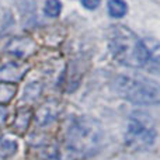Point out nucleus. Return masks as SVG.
Returning a JSON list of instances; mask_svg holds the SVG:
<instances>
[{
	"instance_id": "ddd939ff",
	"label": "nucleus",
	"mask_w": 160,
	"mask_h": 160,
	"mask_svg": "<svg viewBox=\"0 0 160 160\" xmlns=\"http://www.w3.org/2000/svg\"><path fill=\"white\" fill-rule=\"evenodd\" d=\"M62 11V3L59 0H47L44 6V13L48 17H58Z\"/></svg>"
},
{
	"instance_id": "2eb2a0df",
	"label": "nucleus",
	"mask_w": 160,
	"mask_h": 160,
	"mask_svg": "<svg viewBox=\"0 0 160 160\" xmlns=\"http://www.w3.org/2000/svg\"><path fill=\"white\" fill-rule=\"evenodd\" d=\"M6 118H7V110H6L3 105H0V127L4 124Z\"/></svg>"
},
{
	"instance_id": "f257e3e1",
	"label": "nucleus",
	"mask_w": 160,
	"mask_h": 160,
	"mask_svg": "<svg viewBox=\"0 0 160 160\" xmlns=\"http://www.w3.org/2000/svg\"><path fill=\"white\" fill-rule=\"evenodd\" d=\"M108 48L112 58L128 68H143L149 62L146 45L125 25H112L108 30Z\"/></svg>"
},
{
	"instance_id": "7ed1b4c3",
	"label": "nucleus",
	"mask_w": 160,
	"mask_h": 160,
	"mask_svg": "<svg viewBox=\"0 0 160 160\" xmlns=\"http://www.w3.org/2000/svg\"><path fill=\"white\" fill-rule=\"evenodd\" d=\"M115 88L122 98L139 105L158 104L160 100L159 84L146 78L119 76L115 80Z\"/></svg>"
},
{
	"instance_id": "9b49d317",
	"label": "nucleus",
	"mask_w": 160,
	"mask_h": 160,
	"mask_svg": "<svg viewBox=\"0 0 160 160\" xmlns=\"http://www.w3.org/2000/svg\"><path fill=\"white\" fill-rule=\"evenodd\" d=\"M31 119V112L28 110H21L17 112L16 119L13 121V127L16 128L18 132H24L28 128V124H30Z\"/></svg>"
},
{
	"instance_id": "4468645a",
	"label": "nucleus",
	"mask_w": 160,
	"mask_h": 160,
	"mask_svg": "<svg viewBox=\"0 0 160 160\" xmlns=\"http://www.w3.org/2000/svg\"><path fill=\"white\" fill-rule=\"evenodd\" d=\"M100 3H101V0H82L83 7L87 10H96L100 6Z\"/></svg>"
},
{
	"instance_id": "1a4fd4ad",
	"label": "nucleus",
	"mask_w": 160,
	"mask_h": 160,
	"mask_svg": "<svg viewBox=\"0 0 160 160\" xmlns=\"http://www.w3.org/2000/svg\"><path fill=\"white\" fill-rule=\"evenodd\" d=\"M107 10L112 18H121L127 14L128 4L124 0H108L107 3Z\"/></svg>"
},
{
	"instance_id": "6e6552de",
	"label": "nucleus",
	"mask_w": 160,
	"mask_h": 160,
	"mask_svg": "<svg viewBox=\"0 0 160 160\" xmlns=\"http://www.w3.org/2000/svg\"><path fill=\"white\" fill-rule=\"evenodd\" d=\"M18 152V142L11 135H4L0 138V158L7 159Z\"/></svg>"
},
{
	"instance_id": "f8f14e48",
	"label": "nucleus",
	"mask_w": 160,
	"mask_h": 160,
	"mask_svg": "<svg viewBox=\"0 0 160 160\" xmlns=\"http://www.w3.org/2000/svg\"><path fill=\"white\" fill-rule=\"evenodd\" d=\"M16 94V86L11 83H0V105L7 104Z\"/></svg>"
},
{
	"instance_id": "9d476101",
	"label": "nucleus",
	"mask_w": 160,
	"mask_h": 160,
	"mask_svg": "<svg viewBox=\"0 0 160 160\" xmlns=\"http://www.w3.org/2000/svg\"><path fill=\"white\" fill-rule=\"evenodd\" d=\"M42 93V84L39 82H31L25 86L24 93H22V100L25 102H34Z\"/></svg>"
},
{
	"instance_id": "0eeeda50",
	"label": "nucleus",
	"mask_w": 160,
	"mask_h": 160,
	"mask_svg": "<svg viewBox=\"0 0 160 160\" xmlns=\"http://www.w3.org/2000/svg\"><path fill=\"white\" fill-rule=\"evenodd\" d=\"M58 114H59V105L53 101H48L38 108V111L35 114V124L41 128L48 127L56 119Z\"/></svg>"
},
{
	"instance_id": "423d86ee",
	"label": "nucleus",
	"mask_w": 160,
	"mask_h": 160,
	"mask_svg": "<svg viewBox=\"0 0 160 160\" xmlns=\"http://www.w3.org/2000/svg\"><path fill=\"white\" fill-rule=\"evenodd\" d=\"M28 66L24 63H17V62H8L0 66V80L3 83H14L20 82L24 75L27 73Z\"/></svg>"
},
{
	"instance_id": "f03ea898",
	"label": "nucleus",
	"mask_w": 160,
	"mask_h": 160,
	"mask_svg": "<svg viewBox=\"0 0 160 160\" xmlns=\"http://www.w3.org/2000/svg\"><path fill=\"white\" fill-rule=\"evenodd\" d=\"M102 128L94 119L78 118L66 131V146L76 156H91L102 143Z\"/></svg>"
},
{
	"instance_id": "20e7f679",
	"label": "nucleus",
	"mask_w": 160,
	"mask_h": 160,
	"mask_svg": "<svg viewBox=\"0 0 160 160\" xmlns=\"http://www.w3.org/2000/svg\"><path fill=\"white\" fill-rule=\"evenodd\" d=\"M156 124L150 114L145 111H135L128 121L125 143L135 150H146L156 142Z\"/></svg>"
},
{
	"instance_id": "39448f33",
	"label": "nucleus",
	"mask_w": 160,
	"mask_h": 160,
	"mask_svg": "<svg viewBox=\"0 0 160 160\" xmlns=\"http://www.w3.org/2000/svg\"><path fill=\"white\" fill-rule=\"evenodd\" d=\"M34 51H35V44L25 37H16V38L10 39L8 44L6 45V52L17 56V58H27V56L32 55Z\"/></svg>"
}]
</instances>
